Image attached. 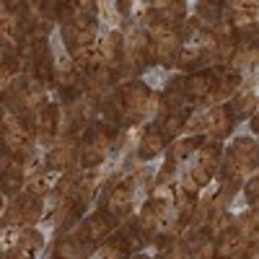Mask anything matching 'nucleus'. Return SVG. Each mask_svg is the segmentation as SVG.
<instances>
[{
	"label": "nucleus",
	"mask_w": 259,
	"mask_h": 259,
	"mask_svg": "<svg viewBox=\"0 0 259 259\" xmlns=\"http://www.w3.org/2000/svg\"><path fill=\"white\" fill-rule=\"evenodd\" d=\"M156 259H192V251H189V246L182 239H177L174 244H168L166 249H161Z\"/></svg>",
	"instance_id": "nucleus-34"
},
{
	"label": "nucleus",
	"mask_w": 259,
	"mask_h": 259,
	"mask_svg": "<svg viewBox=\"0 0 259 259\" xmlns=\"http://www.w3.org/2000/svg\"><path fill=\"white\" fill-rule=\"evenodd\" d=\"M117 226H119V221L114 218L112 212H106L104 207H96L94 212L83 215V221L78 223V228L73 231V236H75L78 244H83L85 249L94 251L101 241H106L117 231Z\"/></svg>",
	"instance_id": "nucleus-7"
},
{
	"label": "nucleus",
	"mask_w": 259,
	"mask_h": 259,
	"mask_svg": "<svg viewBox=\"0 0 259 259\" xmlns=\"http://www.w3.org/2000/svg\"><path fill=\"white\" fill-rule=\"evenodd\" d=\"M3 99H6V109H11V114L26 119L31 124H34L36 114L50 104L47 101V85L41 83L34 73L18 75L3 91Z\"/></svg>",
	"instance_id": "nucleus-2"
},
{
	"label": "nucleus",
	"mask_w": 259,
	"mask_h": 259,
	"mask_svg": "<svg viewBox=\"0 0 259 259\" xmlns=\"http://www.w3.org/2000/svg\"><path fill=\"white\" fill-rule=\"evenodd\" d=\"M236 228L241 231V236L246 239L249 246H259V205L241 212L239 218H236Z\"/></svg>",
	"instance_id": "nucleus-32"
},
{
	"label": "nucleus",
	"mask_w": 259,
	"mask_h": 259,
	"mask_svg": "<svg viewBox=\"0 0 259 259\" xmlns=\"http://www.w3.org/2000/svg\"><path fill=\"white\" fill-rule=\"evenodd\" d=\"M244 197H246V202L251 207L259 205V171H256L254 177H249V182L244 184Z\"/></svg>",
	"instance_id": "nucleus-35"
},
{
	"label": "nucleus",
	"mask_w": 259,
	"mask_h": 259,
	"mask_svg": "<svg viewBox=\"0 0 259 259\" xmlns=\"http://www.w3.org/2000/svg\"><path fill=\"white\" fill-rule=\"evenodd\" d=\"M158 119L163 117H171V114H182V112H192L189 104H187V96L182 91V78L171 80L166 89L158 94Z\"/></svg>",
	"instance_id": "nucleus-23"
},
{
	"label": "nucleus",
	"mask_w": 259,
	"mask_h": 259,
	"mask_svg": "<svg viewBox=\"0 0 259 259\" xmlns=\"http://www.w3.org/2000/svg\"><path fill=\"white\" fill-rule=\"evenodd\" d=\"M127 259H150V256H148V254H140V251H138V254H133V256H127Z\"/></svg>",
	"instance_id": "nucleus-38"
},
{
	"label": "nucleus",
	"mask_w": 259,
	"mask_h": 259,
	"mask_svg": "<svg viewBox=\"0 0 259 259\" xmlns=\"http://www.w3.org/2000/svg\"><path fill=\"white\" fill-rule=\"evenodd\" d=\"M259 171V143L254 138H236L223 150L221 179L226 182H244Z\"/></svg>",
	"instance_id": "nucleus-4"
},
{
	"label": "nucleus",
	"mask_w": 259,
	"mask_h": 259,
	"mask_svg": "<svg viewBox=\"0 0 259 259\" xmlns=\"http://www.w3.org/2000/svg\"><path fill=\"white\" fill-rule=\"evenodd\" d=\"M26 166H29V161H24V158L3 161V194L6 197H16L26 187V177H29Z\"/></svg>",
	"instance_id": "nucleus-25"
},
{
	"label": "nucleus",
	"mask_w": 259,
	"mask_h": 259,
	"mask_svg": "<svg viewBox=\"0 0 259 259\" xmlns=\"http://www.w3.org/2000/svg\"><path fill=\"white\" fill-rule=\"evenodd\" d=\"M156 104L158 99L150 91V85L133 78L114 85L112 94L104 99L101 112H104V119L112 122L114 127H135L153 112Z\"/></svg>",
	"instance_id": "nucleus-1"
},
{
	"label": "nucleus",
	"mask_w": 259,
	"mask_h": 259,
	"mask_svg": "<svg viewBox=\"0 0 259 259\" xmlns=\"http://www.w3.org/2000/svg\"><path fill=\"white\" fill-rule=\"evenodd\" d=\"M0 140H3V161L8 158H24L31 161L36 140V130L31 122L21 119L16 114L3 117V127H0Z\"/></svg>",
	"instance_id": "nucleus-5"
},
{
	"label": "nucleus",
	"mask_w": 259,
	"mask_h": 259,
	"mask_svg": "<svg viewBox=\"0 0 259 259\" xmlns=\"http://www.w3.org/2000/svg\"><path fill=\"white\" fill-rule=\"evenodd\" d=\"M57 187V177L55 171L47 168L45 163L41 166H31L29 177H26V192L29 194H36V197H50Z\"/></svg>",
	"instance_id": "nucleus-29"
},
{
	"label": "nucleus",
	"mask_w": 259,
	"mask_h": 259,
	"mask_svg": "<svg viewBox=\"0 0 259 259\" xmlns=\"http://www.w3.org/2000/svg\"><path fill=\"white\" fill-rule=\"evenodd\" d=\"M34 130H36V140L52 145L60 138V130H62V106L60 104H47L34 119Z\"/></svg>",
	"instance_id": "nucleus-17"
},
{
	"label": "nucleus",
	"mask_w": 259,
	"mask_h": 259,
	"mask_svg": "<svg viewBox=\"0 0 259 259\" xmlns=\"http://www.w3.org/2000/svg\"><path fill=\"white\" fill-rule=\"evenodd\" d=\"M143 174H130V177H119L117 182L109 184L104 197V210L112 212L114 218L122 223L124 218H130V212L135 207V197H138V184H140Z\"/></svg>",
	"instance_id": "nucleus-8"
},
{
	"label": "nucleus",
	"mask_w": 259,
	"mask_h": 259,
	"mask_svg": "<svg viewBox=\"0 0 259 259\" xmlns=\"http://www.w3.org/2000/svg\"><path fill=\"white\" fill-rule=\"evenodd\" d=\"M202 143H205L202 135H184V138H177L174 145L168 148V158H174L177 163H179V161H187V158H192L194 153H197Z\"/></svg>",
	"instance_id": "nucleus-33"
},
{
	"label": "nucleus",
	"mask_w": 259,
	"mask_h": 259,
	"mask_svg": "<svg viewBox=\"0 0 259 259\" xmlns=\"http://www.w3.org/2000/svg\"><path fill=\"white\" fill-rule=\"evenodd\" d=\"M194 161H192V166L184 171V174H189L192 179H194V184H197L200 189H205L212 179H215V174L221 171V163H223V145L218 143V140H205L202 145H200V150L192 156Z\"/></svg>",
	"instance_id": "nucleus-10"
},
{
	"label": "nucleus",
	"mask_w": 259,
	"mask_h": 259,
	"mask_svg": "<svg viewBox=\"0 0 259 259\" xmlns=\"http://www.w3.org/2000/svg\"><path fill=\"white\" fill-rule=\"evenodd\" d=\"M233 127H236V119L228 109V104H218L210 112H205V135L210 140H218V143L226 140L233 133Z\"/></svg>",
	"instance_id": "nucleus-20"
},
{
	"label": "nucleus",
	"mask_w": 259,
	"mask_h": 259,
	"mask_svg": "<svg viewBox=\"0 0 259 259\" xmlns=\"http://www.w3.org/2000/svg\"><path fill=\"white\" fill-rule=\"evenodd\" d=\"M99 52H101V68L119 75L122 73V55H124V34L119 29H112L101 39Z\"/></svg>",
	"instance_id": "nucleus-22"
},
{
	"label": "nucleus",
	"mask_w": 259,
	"mask_h": 259,
	"mask_svg": "<svg viewBox=\"0 0 259 259\" xmlns=\"http://www.w3.org/2000/svg\"><path fill=\"white\" fill-rule=\"evenodd\" d=\"M187 21V6L182 3H150L148 11L143 13V24L145 31H182Z\"/></svg>",
	"instance_id": "nucleus-11"
},
{
	"label": "nucleus",
	"mask_w": 259,
	"mask_h": 259,
	"mask_svg": "<svg viewBox=\"0 0 259 259\" xmlns=\"http://www.w3.org/2000/svg\"><path fill=\"white\" fill-rule=\"evenodd\" d=\"M119 127H114L106 119H96L83 130V135L78 138V166L83 171L99 168L106 158H109L112 148L117 143Z\"/></svg>",
	"instance_id": "nucleus-3"
},
{
	"label": "nucleus",
	"mask_w": 259,
	"mask_h": 259,
	"mask_svg": "<svg viewBox=\"0 0 259 259\" xmlns=\"http://www.w3.org/2000/svg\"><path fill=\"white\" fill-rule=\"evenodd\" d=\"M41 215H45V197H36V194L21 192L6 205L3 212V228H13V231H26L31 228Z\"/></svg>",
	"instance_id": "nucleus-6"
},
{
	"label": "nucleus",
	"mask_w": 259,
	"mask_h": 259,
	"mask_svg": "<svg viewBox=\"0 0 259 259\" xmlns=\"http://www.w3.org/2000/svg\"><path fill=\"white\" fill-rule=\"evenodd\" d=\"M78 163V140L70 135H60L45 153V166L52 171H70Z\"/></svg>",
	"instance_id": "nucleus-14"
},
{
	"label": "nucleus",
	"mask_w": 259,
	"mask_h": 259,
	"mask_svg": "<svg viewBox=\"0 0 259 259\" xmlns=\"http://www.w3.org/2000/svg\"><path fill=\"white\" fill-rule=\"evenodd\" d=\"M41 249H45V236L36 228H26L18 231V236L11 241V246L6 249V259H36Z\"/></svg>",
	"instance_id": "nucleus-19"
},
{
	"label": "nucleus",
	"mask_w": 259,
	"mask_h": 259,
	"mask_svg": "<svg viewBox=\"0 0 259 259\" xmlns=\"http://www.w3.org/2000/svg\"><path fill=\"white\" fill-rule=\"evenodd\" d=\"M212 73H215V80H212V94H210V101H207L210 109L218 106L223 99H231L241 89V80H244L241 73L231 70L228 65H218V68H212Z\"/></svg>",
	"instance_id": "nucleus-18"
},
{
	"label": "nucleus",
	"mask_w": 259,
	"mask_h": 259,
	"mask_svg": "<svg viewBox=\"0 0 259 259\" xmlns=\"http://www.w3.org/2000/svg\"><path fill=\"white\" fill-rule=\"evenodd\" d=\"M239 259H259V246H251L244 256H239Z\"/></svg>",
	"instance_id": "nucleus-36"
},
{
	"label": "nucleus",
	"mask_w": 259,
	"mask_h": 259,
	"mask_svg": "<svg viewBox=\"0 0 259 259\" xmlns=\"http://www.w3.org/2000/svg\"><path fill=\"white\" fill-rule=\"evenodd\" d=\"M212 241H215V259H239L251 249L241 236V231L236 228V221H231L226 228H221Z\"/></svg>",
	"instance_id": "nucleus-16"
},
{
	"label": "nucleus",
	"mask_w": 259,
	"mask_h": 259,
	"mask_svg": "<svg viewBox=\"0 0 259 259\" xmlns=\"http://www.w3.org/2000/svg\"><path fill=\"white\" fill-rule=\"evenodd\" d=\"M148 65H153V45H150V34L145 29H138L124 39L122 75H130V80H133L148 68Z\"/></svg>",
	"instance_id": "nucleus-9"
},
{
	"label": "nucleus",
	"mask_w": 259,
	"mask_h": 259,
	"mask_svg": "<svg viewBox=\"0 0 259 259\" xmlns=\"http://www.w3.org/2000/svg\"><path fill=\"white\" fill-rule=\"evenodd\" d=\"M212 80H215V73L212 68H202V70H194V73H187L182 78V91L187 96V104L189 106H207L210 101V94H212Z\"/></svg>",
	"instance_id": "nucleus-13"
},
{
	"label": "nucleus",
	"mask_w": 259,
	"mask_h": 259,
	"mask_svg": "<svg viewBox=\"0 0 259 259\" xmlns=\"http://www.w3.org/2000/svg\"><path fill=\"white\" fill-rule=\"evenodd\" d=\"M226 11L228 24L239 41L259 36V3H226Z\"/></svg>",
	"instance_id": "nucleus-12"
},
{
	"label": "nucleus",
	"mask_w": 259,
	"mask_h": 259,
	"mask_svg": "<svg viewBox=\"0 0 259 259\" xmlns=\"http://www.w3.org/2000/svg\"><path fill=\"white\" fill-rule=\"evenodd\" d=\"M29 34V21L24 3H6L3 6V41H18Z\"/></svg>",
	"instance_id": "nucleus-21"
},
{
	"label": "nucleus",
	"mask_w": 259,
	"mask_h": 259,
	"mask_svg": "<svg viewBox=\"0 0 259 259\" xmlns=\"http://www.w3.org/2000/svg\"><path fill=\"white\" fill-rule=\"evenodd\" d=\"M83 85V73L75 68V62L70 57H65L62 62H57V73H55V89L62 96H73L80 91Z\"/></svg>",
	"instance_id": "nucleus-28"
},
{
	"label": "nucleus",
	"mask_w": 259,
	"mask_h": 259,
	"mask_svg": "<svg viewBox=\"0 0 259 259\" xmlns=\"http://www.w3.org/2000/svg\"><path fill=\"white\" fill-rule=\"evenodd\" d=\"M228 109H231L236 122L251 119L256 114V109H259V94L251 89V85H244V89H239L228 99Z\"/></svg>",
	"instance_id": "nucleus-27"
},
{
	"label": "nucleus",
	"mask_w": 259,
	"mask_h": 259,
	"mask_svg": "<svg viewBox=\"0 0 259 259\" xmlns=\"http://www.w3.org/2000/svg\"><path fill=\"white\" fill-rule=\"evenodd\" d=\"M153 45V62L161 68H174L182 50V31H148Z\"/></svg>",
	"instance_id": "nucleus-15"
},
{
	"label": "nucleus",
	"mask_w": 259,
	"mask_h": 259,
	"mask_svg": "<svg viewBox=\"0 0 259 259\" xmlns=\"http://www.w3.org/2000/svg\"><path fill=\"white\" fill-rule=\"evenodd\" d=\"M168 138L163 135V130L158 127V122H150L145 124L143 135H140V143H138V158L140 161H153L156 156H161L163 150L168 148Z\"/></svg>",
	"instance_id": "nucleus-24"
},
{
	"label": "nucleus",
	"mask_w": 259,
	"mask_h": 259,
	"mask_svg": "<svg viewBox=\"0 0 259 259\" xmlns=\"http://www.w3.org/2000/svg\"><path fill=\"white\" fill-rule=\"evenodd\" d=\"M251 133H254V135H259V112L251 117Z\"/></svg>",
	"instance_id": "nucleus-37"
},
{
	"label": "nucleus",
	"mask_w": 259,
	"mask_h": 259,
	"mask_svg": "<svg viewBox=\"0 0 259 259\" xmlns=\"http://www.w3.org/2000/svg\"><path fill=\"white\" fill-rule=\"evenodd\" d=\"M31 73L45 83V85H55V73H57V65H55V57H52V50H45L39 52L31 62H29Z\"/></svg>",
	"instance_id": "nucleus-31"
},
{
	"label": "nucleus",
	"mask_w": 259,
	"mask_h": 259,
	"mask_svg": "<svg viewBox=\"0 0 259 259\" xmlns=\"http://www.w3.org/2000/svg\"><path fill=\"white\" fill-rule=\"evenodd\" d=\"M228 68L236 73H246V70H256L259 68V36L256 39H244L236 45Z\"/></svg>",
	"instance_id": "nucleus-26"
},
{
	"label": "nucleus",
	"mask_w": 259,
	"mask_h": 259,
	"mask_svg": "<svg viewBox=\"0 0 259 259\" xmlns=\"http://www.w3.org/2000/svg\"><path fill=\"white\" fill-rule=\"evenodd\" d=\"M91 249H85L83 244L75 241V236L68 233V236H60L52 246V259H89Z\"/></svg>",
	"instance_id": "nucleus-30"
}]
</instances>
